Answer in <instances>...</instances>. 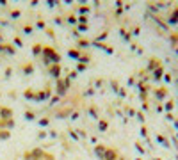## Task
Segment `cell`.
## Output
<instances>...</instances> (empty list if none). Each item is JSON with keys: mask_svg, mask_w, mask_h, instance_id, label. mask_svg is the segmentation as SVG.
<instances>
[{"mask_svg": "<svg viewBox=\"0 0 178 160\" xmlns=\"http://www.w3.org/2000/svg\"><path fill=\"white\" fill-rule=\"evenodd\" d=\"M41 57H43V62H45V66L46 68H50L52 64H59L61 62V55L53 50L52 46H43Z\"/></svg>", "mask_w": 178, "mask_h": 160, "instance_id": "obj_1", "label": "cell"}, {"mask_svg": "<svg viewBox=\"0 0 178 160\" xmlns=\"http://www.w3.org/2000/svg\"><path fill=\"white\" fill-rule=\"evenodd\" d=\"M69 82H71V80H68V78H62V76L57 80V89H55V93H57V96H59V98L66 94V91H68V87H69Z\"/></svg>", "mask_w": 178, "mask_h": 160, "instance_id": "obj_2", "label": "cell"}, {"mask_svg": "<svg viewBox=\"0 0 178 160\" xmlns=\"http://www.w3.org/2000/svg\"><path fill=\"white\" fill-rule=\"evenodd\" d=\"M61 71H62L61 64H52V66L48 68V73H50V75L53 76V78H57V80L61 78Z\"/></svg>", "mask_w": 178, "mask_h": 160, "instance_id": "obj_3", "label": "cell"}, {"mask_svg": "<svg viewBox=\"0 0 178 160\" xmlns=\"http://www.w3.org/2000/svg\"><path fill=\"white\" fill-rule=\"evenodd\" d=\"M11 118H13V110L7 109V107H2L0 109V121H7Z\"/></svg>", "mask_w": 178, "mask_h": 160, "instance_id": "obj_4", "label": "cell"}, {"mask_svg": "<svg viewBox=\"0 0 178 160\" xmlns=\"http://www.w3.org/2000/svg\"><path fill=\"white\" fill-rule=\"evenodd\" d=\"M48 98H50V91L48 89H45V91L36 94V101H43V100H48Z\"/></svg>", "mask_w": 178, "mask_h": 160, "instance_id": "obj_5", "label": "cell"}, {"mask_svg": "<svg viewBox=\"0 0 178 160\" xmlns=\"http://www.w3.org/2000/svg\"><path fill=\"white\" fill-rule=\"evenodd\" d=\"M105 151H107V148H105V146H100V144H96V148H94V153H96V157H98V158H103Z\"/></svg>", "mask_w": 178, "mask_h": 160, "instance_id": "obj_6", "label": "cell"}, {"mask_svg": "<svg viewBox=\"0 0 178 160\" xmlns=\"http://www.w3.org/2000/svg\"><path fill=\"white\" fill-rule=\"evenodd\" d=\"M116 157H118V155H116V151H114V150H107V151H105V155H103V160H118Z\"/></svg>", "mask_w": 178, "mask_h": 160, "instance_id": "obj_7", "label": "cell"}, {"mask_svg": "<svg viewBox=\"0 0 178 160\" xmlns=\"http://www.w3.org/2000/svg\"><path fill=\"white\" fill-rule=\"evenodd\" d=\"M68 55L71 57V59L78 60V59H80V55H82V53H80L78 50H75V48H69V50H68Z\"/></svg>", "mask_w": 178, "mask_h": 160, "instance_id": "obj_8", "label": "cell"}, {"mask_svg": "<svg viewBox=\"0 0 178 160\" xmlns=\"http://www.w3.org/2000/svg\"><path fill=\"white\" fill-rule=\"evenodd\" d=\"M75 11L80 13V16H85L89 13V6H78V7H75Z\"/></svg>", "mask_w": 178, "mask_h": 160, "instance_id": "obj_9", "label": "cell"}, {"mask_svg": "<svg viewBox=\"0 0 178 160\" xmlns=\"http://www.w3.org/2000/svg\"><path fill=\"white\" fill-rule=\"evenodd\" d=\"M32 53H34V55H41V53H43V45H39V43H38V45H34Z\"/></svg>", "mask_w": 178, "mask_h": 160, "instance_id": "obj_10", "label": "cell"}, {"mask_svg": "<svg viewBox=\"0 0 178 160\" xmlns=\"http://www.w3.org/2000/svg\"><path fill=\"white\" fill-rule=\"evenodd\" d=\"M23 71H25V75H30V73L34 71V66H32V64H25V66H23Z\"/></svg>", "mask_w": 178, "mask_h": 160, "instance_id": "obj_11", "label": "cell"}, {"mask_svg": "<svg viewBox=\"0 0 178 160\" xmlns=\"http://www.w3.org/2000/svg\"><path fill=\"white\" fill-rule=\"evenodd\" d=\"M23 94H25V98H27V100H30V98H32V100H36V94L32 93V91H29V89H27V91H25Z\"/></svg>", "mask_w": 178, "mask_h": 160, "instance_id": "obj_12", "label": "cell"}, {"mask_svg": "<svg viewBox=\"0 0 178 160\" xmlns=\"http://www.w3.org/2000/svg\"><path fill=\"white\" fill-rule=\"evenodd\" d=\"M89 45H91V43L85 41V39H80V41H78V46H80V48H85V46H89Z\"/></svg>", "mask_w": 178, "mask_h": 160, "instance_id": "obj_13", "label": "cell"}, {"mask_svg": "<svg viewBox=\"0 0 178 160\" xmlns=\"http://www.w3.org/2000/svg\"><path fill=\"white\" fill-rule=\"evenodd\" d=\"M68 23H71V25H75V23H77V16H75V14H69V16H68Z\"/></svg>", "mask_w": 178, "mask_h": 160, "instance_id": "obj_14", "label": "cell"}, {"mask_svg": "<svg viewBox=\"0 0 178 160\" xmlns=\"http://www.w3.org/2000/svg\"><path fill=\"white\" fill-rule=\"evenodd\" d=\"M87 112H89V116H91V118H98V116H96V110H94V107H89V109H87Z\"/></svg>", "mask_w": 178, "mask_h": 160, "instance_id": "obj_15", "label": "cell"}, {"mask_svg": "<svg viewBox=\"0 0 178 160\" xmlns=\"http://www.w3.org/2000/svg\"><path fill=\"white\" fill-rule=\"evenodd\" d=\"M34 118H36V116H34V112H29V110L25 112V119H29V121H32Z\"/></svg>", "mask_w": 178, "mask_h": 160, "instance_id": "obj_16", "label": "cell"}, {"mask_svg": "<svg viewBox=\"0 0 178 160\" xmlns=\"http://www.w3.org/2000/svg\"><path fill=\"white\" fill-rule=\"evenodd\" d=\"M48 123H50V121H48V119H46V118H43V119H39V125H41V127H46V125H48Z\"/></svg>", "mask_w": 178, "mask_h": 160, "instance_id": "obj_17", "label": "cell"}, {"mask_svg": "<svg viewBox=\"0 0 178 160\" xmlns=\"http://www.w3.org/2000/svg\"><path fill=\"white\" fill-rule=\"evenodd\" d=\"M20 14H22L20 11H13V13H11V18H14V20H16V18H20Z\"/></svg>", "mask_w": 178, "mask_h": 160, "instance_id": "obj_18", "label": "cell"}, {"mask_svg": "<svg viewBox=\"0 0 178 160\" xmlns=\"http://www.w3.org/2000/svg\"><path fill=\"white\" fill-rule=\"evenodd\" d=\"M77 32H87V25H78V30Z\"/></svg>", "mask_w": 178, "mask_h": 160, "instance_id": "obj_19", "label": "cell"}, {"mask_svg": "<svg viewBox=\"0 0 178 160\" xmlns=\"http://www.w3.org/2000/svg\"><path fill=\"white\" fill-rule=\"evenodd\" d=\"M0 139H9V132L6 130V132H0Z\"/></svg>", "mask_w": 178, "mask_h": 160, "instance_id": "obj_20", "label": "cell"}, {"mask_svg": "<svg viewBox=\"0 0 178 160\" xmlns=\"http://www.w3.org/2000/svg\"><path fill=\"white\" fill-rule=\"evenodd\" d=\"M14 45H16V46H23V43H22V39H20V37H14Z\"/></svg>", "mask_w": 178, "mask_h": 160, "instance_id": "obj_21", "label": "cell"}, {"mask_svg": "<svg viewBox=\"0 0 178 160\" xmlns=\"http://www.w3.org/2000/svg\"><path fill=\"white\" fill-rule=\"evenodd\" d=\"M32 30H34V29H32V25H27L23 32H25V34H32Z\"/></svg>", "mask_w": 178, "mask_h": 160, "instance_id": "obj_22", "label": "cell"}, {"mask_svg": "<svg viewBox=\"0 0 178 160\" xmlns=\"http://www.w3.org/2000/svg\"><path fill=\"white\" fill-rule=\"evenodd\" d=\"M98 127H100V130H105V128H107V121H100Z\"/></svg>", "mask_w": 178, "mask_h": 160, "instance_id": "obj_23", "label": "cell"}, {"mask_svg": "<svg viewBox=\"0 0 178 160\" xmlns=\"http://www.w3.org/2000/svg\"><path fill=\"white\" fill-rule=\"evenodd\" d=\"M80 62H89V57H85V55H80Z\"/></svg>", "mask_w": 178, "mask_h": 160, "instance_id": "obj_24", "label": "cell"}, {"mask_svg": "<svg viewBox=\"0 0 178 160\" xmlns=\"http://www.w3.org/2000/svg\"><path fill=\"white\" fill-rule=\"evenodd\" d=\"M73 78H77V71H71V73H69L68 80H73Z\"/></svg>", "mask_w": 178, "mask_h": 160, "instance_id": "obj_25", "label": "cell"}, {"mask_svg": "<svg viewBox=\"0 0 178 160\" xmlns=\"http://www.w3.org/2000/svg\"><path fill=\"white\" fill-rule=\"evenodd\" d=\"M85 69V64H78V66H77V71H84Z\"/></svg>", "mask_w": 178, "mask_h": 160, "instance_id": "obj_26", "label": "cell"}, {"mask_svg": "<svg viewBox=\"0 0 178 160\" xmlns=\"http://www.w3.org/2000/svg\"><path fill=\"white\" fill-rule=\"evenodd\" d=\"M38 27H39V29H45V21H43V20H38Z\"/></svg>", "mask_w": 178, "mask_h": 160, "instance_id": "obj_27", "label": "cell"}, {"mask_svg": "<svg viewBox=\"0 0 178 160\" xmlns=\"http://www.w3.org/2000/svg\"><path fill=\"white\" fill-rule=\"evenodd\" d=\"M69 135H71V139H75V141L78 139V135H77V132H69Z\"/></svg>", "mask_w": 178, "mask_h": 160, "instance_id": "obj_28", "label": "cell"}, {"mask_svg": "<svg viewBox=\"0 0 178 160\" xmlns=\"http://www.w3.org/2000/svg\"><path fill=\"white\" fill-rule=\"evenodd\" d=\"M0 41H2V36H0Z\"/></svg>", "mask_w": 178, "mask_h": 160, "instance_id": "obj_29", "label": "cell"}]
</instances>
